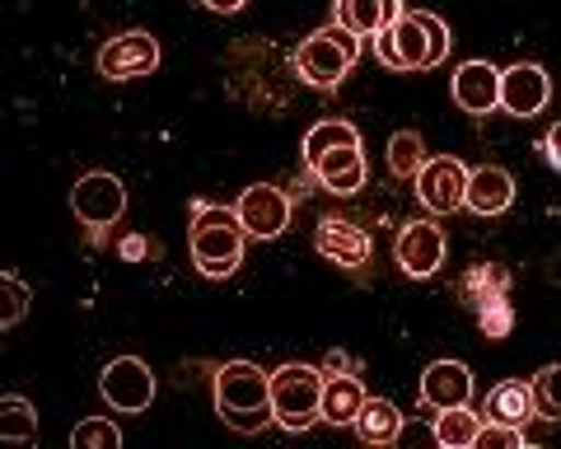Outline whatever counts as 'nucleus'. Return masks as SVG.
<instances>
[{
	"mask_svg": "<svg viewBox=\"0 0 561 449\" xmlns=\"http://www.w3.org/2000/svg\"><path fill=\"white\" fill-rule=\"evenodd\" d=\"M216 412L230 430L257 436L262 426H272V375H262L253 360H230L216 370Z\"/></svg>",
	"mask_w": 561,
	"mask_h": 449,
	"instance_id": "1",
	"label": "nucleus"
},
{
	"mask_svg": "<svg viewBox=\"0 0 561 449\" xmlns=\"http://www.w3.org/2000/svg\"><path fill=\"white\" fill-rule=\"evenodd\" d=\"M389 47L393 71H426V66H440L449 57V28L426 10H402V20L389 24Z\"/></svg>",
	"mask_w": 561,
	"mask_h": 449,
	"instance_id": "2",
	"label": "nucleus"
},
{
	"mask_svg": "<svg viewBox=\"0 0 561 449\" xmlns=\"http://www.w3.org/2000/svg\"><path fill=\"white\" fill-rule=\"evenodd\" d=\"M360 61V38H351L346 28H319L295 47V71L305 84H319V90H337L346 80V71Z\"/></svg>",
	"mask_w": 561,
	"mask_h": 449,
	"instance_id": "3",
	"label": "nucleus"
},
{
	"mask_svg": "<svg viewBox=\"0 0 561 449\" xmlns=\"http://www.w3.org/2000/svg\"><path fill=\"white\" fill-rule=\"evenodd\" d=\"M319 399H323V370L280 366L272 375V417L286 430H309L319 422Z\"/></svg>",
	"mask_w": 561,
	"mask_h": 449,
	"instance_id": "4",
	"label": "nucleus"
},
{
	"mask_svg": "<svg viewBox=\"0 0 561 449\" xmlns=\"http://www.w3.org/2000/svg\"><path fill=\"white\" fill-rule=\"evenodd\" d=\"M243 225H216L197 216L192 220V234H187V249H192V263H197L202 276H210V281H225V276H234L239 263H243Z\"/></svg>",
	"mask_w": 561,
	"mask_h": 449,
	"instance_id": "5",
	"label": "nucleus"
},
{
	"mask_svg": "<svg viewBox=\"0 0 561 449\" xmlns=\"http://www.w3.org/2000/svg\"><path fill=\"white\" fill-rule=\"evenodd\" d=\"M99 393H103V403H108L113 412H146L154 403V375L146 360H136V356H117L103 366L99 375Z\"/></svg>",
	"mask_w": 561,
	"mask_h": 449,
	"instance_id": "6",
	"label": "nucleus"
},
{
	"mask_svg": "<svg viewBox=\"0 0 561 449\" xmlns=\"http://www.w3.org/2000/svg\"><path fill=\"white\" fill-rule=\"evenodd\" d=\"M70 211L90 225V234L99 239L108 225L122 220V211H127V187H122V179H113V174H84L76 187H70Z\"/></svg>",
	"mask_w": 561,
	"mask_h": 449,
	"instance_id": "7",
	"label": "nucleus"
},
{
	"mask_svg": "<svg viewBox=\"0 0 561 449\" xmlns=\"http://www.w3.org/2000/svg\"><path fill=\"white\" fill-rule=\"evenodd\" d=\"M160 66V43L150 38L146 28H131V33H117L99 47V76L103 80H140Z\"/></svg>",
	"mask_w": 561,
	"mask_h": 449,
	"instance_id": "8",
	"label": "nucleus"
},
{
	"mask_svg": "<svg viewBox=\"0 0 561 449\" xmlns=\"http://www.w3.org/2000/svg\"><path fill=\"white\" fill-rule=\"evenodd\" d=\"M234 211H239V225H243V234L249 239H276V234L290 230V197L280 193L276 183L243 187Z\"/></svg>",
	"mask_w": 561,
	"mask_h": 449,
	"instance_id": "9",
	"label": "nucleus"
},
{
	"mask_svg": "<svg viewBox=\"0 0 561 449\" xmlns=\"http://www.w3.org/2000/svg\"><path fill=\"white\" fill-rule=\"evenodd\" d=\"M416 183V202L426 206V211L435 216H449L463 206V187H468V169L459 160H449V154H440V160H426L421 164V174L412 179Z\"/></svg>",
	"mask_w": 561,
	"mask_h": 449,
	"instance_id": "10",
	"label": "nucleus"
},
{
	"mask_svg": "<svg viewBox=\"0 0 561 449\" xmlns=\"http://www.w3.org/2000/svg\"><path fill=\"white\" fill-rule=\"evenodd\" d=\"M393 253H398V267L408 272L412 281H426V276H435L445 263V230L431 220H408Z\"/></svg>",
	"mask_w": 561,
	"mask_h": 449,
	"instance_id": "11",
	"label": "nucleus"
},
{
	"mask_svg": "<svg viewBox=\"0 0 561 449\" xmlns=\"http://www.w3.org/2000/svg\"><path fill=\"white\" fill-rule=\"evenodd\" d=\"M548 99H552V80L542 66L519 61L511 71H501V108L511 117H534L548 108Z\"/></svg>",
	"mask_w": 561,
	"mask_h": 449,
	"instance_id": "12",
	"label": "nucleus"
},
{
	"mask_svg": "<svg viewBox=\"0 0 561 449\" xmlns=\"http://www.w3.org/2000/svg\"><path fill=\"white\" fill-rule=\"evenodd\" d=\"M472 403V370L459 360H435L421 375V407L426 412H445V407H463Z\"/></svg>",
	"mask_w": 561,
	"mask_h": 449,
	"instance_id": "13",
	"label": "nucleus"
},
{
	"mask_svg": "<svg viewBox=\"0 0 561 449\" xmlns=\"http://www.w3.org/2000/svg\"><path fill=\"white\" fill-rule=\"evenodd\" d=\"M454 103L472 117L496 113L501 108V71L491 61H463L459 71H454Z\"/></svg>",
	"mask_w": 561,
	"mask_h": 449,
	"instance_id": "14",
	"label": "nucleus"
},
{
	"mask_svg": "<svg viewBox=\"0 0 561 449\" xmlns=\"http://www.w3.org/2000/svg\"><path fill=\"white\" fill-rule=\"evenodd\" d=\"M313 249L337 267H360L365 257H370V234H365L356 220L328 216V220H319V230H313Z\"/></svg>",
	"mask_w": 561,
	"mask_h": 449,
	"instance_id": "15",
	"label": "nucleus"
},
{
	"mask_svg": "<svg viewBox=\"0 0 561 449\" xmlns=\"http://www.w3.org/2000/svg\"><path fill=\"white\" fill-rule=\"evenodd\" d=\"M309 169L319 174V183L328 187V193H337V197H351V193H360V187H365V150L360 146L328 150Z\"/></svg>",
	"mask_w": 561,
	"mask_h": 449,
	"instance_id": "16",
	"label": "nucleus"
},
{
	"mask_svg": "<svg viewBox=\"0 0 561 449\" xmlns=\"http://www.w3.org/2000/svg\"><path fill=\"white\" fill-rule=\"evenodd\" d=\"M402 20V5L398 0H342L332 10V24L346 28L351 38H375L379 28H389Z\"/></svg>",
	"mask_w": 561,
	"mask_h": 449,
	"instance_id": "17",
	"label": "nucleus"
},
{
	"mask_svg": "<svg viewBox=\"0 0 561 449\" xmlns=\"http://www.w3.org/2000/svg\"><path fill=\"white\" fill-rule=\"evenodd\" d=\"M511 202H515V179L505 174V169L482 164V169H472V174H468L463 206H472L478 216H501Z\"/></svg>",
	"mask_w": 561,
	"mask_h": 449,
	"instance_id": "18",
	"label": "nucleus"
},
{
	"mask_svg": "<svg viewBox=\"0 0 561 449\" xmlns=\"http://www.w3.org/2000/svg\"><path fill=\"white\" fill-rule=\"evenodd\" d=\"M365 403V389H360V379H351V375H328L323 379V399H319V417L328 426H351L356 422V412Z\"/></svg>",
	"mask_w": 561,
	"mask_h": 449,
	"instance_id": "19",
	"label": "nucleus"
},
{
	"mask_svg": "<svg viewBox=\"0 0 561 449\" xmlns=\"http://www.w3.org/2000/svg\"><path fill=\"white\" fill-rule=\"evenodd\" d=\"M356 436L365 445H398V430H402V412L389 399H365L356 412Z\"/></svg>",
	"mask_w": 561,
	"mask_h": 449,
	"instance_id": "20",
	"label": "nucleus"
},
{
	"mask_svg": "<svg viewBox=\"0 0 561 449\" xmlns=\"http://www.w3.org/2000/svg\"><path fill=\"white\" fill-rule=\"evenodd\" d=\"M478 426H482V412H472L463 403V407H445L440 417H435L431 436H435V445H445V449H468L472 440H478Z\"/></svg>",
	"mask_w": 561,
	"mask_h": 449,
	"instance_id": "21",
	"label": "nucleus"
},
{
	"mask_svg": "<svg viewBox=\"0 0 561 449\" xmlns=\"http://www.w3.org/2000/svg\"><path fill=\"white\" fill-rule=\"evenodd\" d=\"M459 296L472 309H478L482 300H491V296H511V272L496 267V263H472L463 272V281H459Z\"/></svg>",
	"mask_w": 561,
	"mask_h": 449,
	"instance_id": "22",
	"label": "nucleus"
},
{
	"mask_svg": "<svg viewBox=\"0 0 561 449\" xmlns=\"http://www.w3.org/2000/svg\"><path fill=\"white\" fill-rule=\"evenodd\" d=\"M534 412L529 403V389L524 384H496L486 393V407H482V417L486 422H496V426H519L524 417Z\"/></svg>",
	"mask_w": 561,
	"mask_h": 449,
	"instance_id": "23",
	"label": "nucleus"
},
{
	"mask_svg": "<svg viewBox=\"0 0 561 449\" xmlns=\"http://www.w3.org/2000/svg\"><path fill=\"white\" fill-rule=\"evenodd\" d=\"M0 436L10 445H28L38 436V412H33V403L20 399V393H5V399H0Z\"/></svg>",
	"mask_w": 561,
	"mask_h": 449,
	"instance_id": "24",
	"label": "nucleus"
},
{
	"mask_svg": "<svg viewBox=\"0 0 561 449\" xmlns=\"http://www.w3.org/2000/svg\"><path fill=\"white\" fill-rule=\"evenodd\" d=\"M426 160H431V150H426V141H421L416 131H393L389 136V169H393V179H416Z\"/></svg>",
	"mask_w": 561,
	"mask_h": 449,
	"instance_id": "25",
	"label": "nucleus"
},
{
	"mask_svg": "<svg viewBox=\"0 0 561 449\" xmlns=\"http://www.w3.org/2000/svg\"><path fill=\"white\" fill-rule=\"evenodd\" d=\"M337 146H360V131L351 127V123H319L309 136H305V160L313 164L319 154L328 150H337Z\"/></svg>",
	"mask_w": 561,
	"mask_h": 449,
	"instance_id": "26",
	"label": "nucleus"
},
{
	"mask_svg": "<svg viewBox=\"0 0 561 449\" xmlns=\"http://www.w3.org/2000/svg\"><path fill=\"white\" fill-rule=\"evenodd\" d=\"M478 323H482V333L491 342H501V337H511V327H515V309H511V296H491L478 304Z\"/></svg>",
	"mask_w": 561,
	"mask_h": 449,
	"instance_id": "27",
	"label": "nucleus"
},
{
	"mask_svg": "<svg viewBox=\"0 0 561 449\" xmlns=\"http://www.w3.org/2000/svg\"><path fill=\"white\" fill-rule=\"evenodd\" d=\"M70 445H76V449H117L122 436H117V426H113V422L90 417V422H80L76 430H70Z\"/></svg>",
	"mask_w": 561,
	"mask_h": 449,
	"instance_id": "28",
	"label": "nucleus"
},
{
	"mask_svg": "<svg viewBox=\"0 0 561 449\" xmlns=\"http://www.w3.org/2000/svg\"><path fill=\"white\" fill-rule=\"evenodd\" d=\"M0 290H5V309H0V327H14L24 314H28V286L20 281L14 272L0 276Z\"/></svg>",
	"mask_w": 561,
	"mask_h": 449,
	"instance_id": "29",
	"label": "nucleus"
},
{
	"mask_svg": "<svg viewBox=\"0 0 561 449\" xmlns=\"http://www.w3.org/2000/svg\"><path fill=\"white\" fill-rule=\"evenodd\" d=\"M557 366H548L538 379H534V389H529V403H534V412H542V417H557L561 422V403H557Z\"/></svg>",
	"mask_w": 561,
	"mask_h": 449,
	"instance_id": "30",
	"label": "nucleus"
},
{
	"mask_svg": "<svg viewBox=\"0 0 561 449\" xmlns=\"http://www.w3.org/2000/svg\"><path fill=\"white\" fill-rule=\"evenodd\" d=\"M519 445H542L557 430V417H542V412H529V417H524L519 426Z\"/></svg>",
	"mask_w": 561,
	"mask_h": 449,
	"instance_id": "31",
	"label": "nucleus"
},
{
	"mask_svg": "<svg viewBox=\"0 0 561 449\" xmlns=\"http://www.w3.org/2000/svg\"><path fill=\"white\" fill-rule=\"evenodd\" d=\"M472 445H505V449H515V445H519V430H515V426L482 422V426H478V440H472Z\"/></svg>",
	"mask_w": 561,
	"mask_h": 449,
	"instance_id": "32",
	"label": "nucleus"
},
{
	"mask_svg": "<svg viewBox=\"0 0 561 449\" xmlns=\"http://www.w3.org/2000/svg\"><path fill=\"white\" fill-rule=\"evenodd\" d=\"M117 253L127 257V263H150V257H154V239H146V234H127V239L117 244Z\"/></svg>",
	"mask_w": 561,
	"mask_h": 449,
	"instance_id": "33",
	"label": "nucleus"
},
{
	"mask_svg": "<svg viewBox=\"0 0 561 449\" xmlns=\"http://www.w3.org/2000/svg\"><path fill=\"white\" fill-rule=\"evenodd\" d=\"M323 375H351V356H346L342 347H332V352L323 356Z\"/></svg>",
	"mask_w": 561,
	"mask_h": 449,
	"instance_id": "34",
	"label": "nucleus"
},
{
	"mask_svg": "<svg viewBox=\"0 0 561 449\" xmlns=\"http://www.w3.org/2000/svg\"><path fill=\"white\" fill-rule=\"evenodd\" d=\"M557 141H561V131L552 127V131H548V141H542V146H538V150H542V160H548V169H561V154H557Z\"/></svg>",
	"mask_w": 561,
	"mask_h": 449,
	"instance_id": "35",
	"label": "nucleus"
}]
</instances>
